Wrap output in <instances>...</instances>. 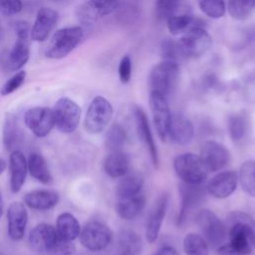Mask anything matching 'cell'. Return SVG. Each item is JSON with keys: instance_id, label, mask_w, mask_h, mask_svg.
<instances>
[{"instance_id": "43", "label": "cell", "mask_w": 255, "mask_h": 255, "mask_svg": "<svg viewBox=\"0 0 255 255\" xmlns=\"http://www.w3.org/2000/svg\"><path fill=\"white\" fill-rule=\"evenodd\" d=\"M22 7L21 0H0V11L7 16L19 13Z\"/></svg>"}, {"instance_id": "50", "label": "cell", "mask_w": 255, "mask_h": 255, "mask_svg": "<svg viewBox=\"0 0 255 255\" xmlns=\"http://www.w3.org/2000/svg\"><path fill=\"white\" fill-rule=\"evenodd\" d=\"M1 215H2V214H0V216H1Z\"/></svg>"}, {"instance_id": "1", "label": "cell", "mask_w": 255, "mask_h": 255, "mask_svg": "<svg viewBox=\"0 0 255 255\" xmlns=\"http://www.w3.org/2000/svg\"><path fill=\"white\" fill-rule=\"evenodd\" d=\"M225 226L229 241L216 249L219 255H247L255 249V221L251 216L233 211Z\"/></svg>"}, {"instance_id": "29", "label": "cell", "mask_w": 255, "mask_h": 255, "mask_svg": "<svg viewBox=\"0 0 255 255\" xmlns=\"http://www.w3.org/2000/svg\"><path fill=\"white\" fill-rule=\"evenodd\" d=\"M143 176L138 171H128L117 187V196L133 195L142 191Z\"/></svg>"}, {"instance_id": "45", "label": "cell", "mask_w": 255, "mask_h": 255, "mask_svg": "<svg viewBox=\"0 0 255 255\" xmlns=\"http://www.w3.org/2000/svg\"><path fill=\"white\" fill-rule=\"evenodd\" d=\"M247 97L250 102L255 103V83H250L247 86Z\"/></svg>"}, {"instance_id": "48", "label": "cell", "mask_w": 255, "mask_h": 255, "mask_svg": "<svg viewBox=\"0 0 255 255\" xmlns=\"http://www.w3.org/2000/svg\"><path fill=\"white\" fill-rule=\"evenodd\" d=\"M54 2H58V3H62V2H65L66 0H52Z\"/></svg>"}, {"instance_id": "18", "label": "cell", "mask_w": 255, "mask_h": 255, "mask_svg": "<svg viewBox=\"0 0 255 255\" xmlns=\"http://www.w3.org/2000/svg\"><path fill=\"white\" fill-rule=\"evenodd\" d=\"M132 114H133L139 139L144 143V145L148 149L151 161L156 166L158 164V152H157L156 144L153 139V135L148 124V119L144 111L137 106H134L132 108Z\"/></svg>"}, {"instance_id": "15", "label": "cell", "mask_w": 255, "mask_h": 255, "mask_svg": "<svg viewBox=\"0 0 255 255\" xmlns=\"http://www.w3.org/2000/svg\"><path fill=\"white\" fill-rule=\"evenodd\" d=\"M206 188L202 184H189L181 182L179 185L180 193V209L177 216V225L181 226L187 219L191 210L200 203L205 195Z\"/></svg>"}, {"instance_id": "42", "label": "cell", "mask_w": 255, "mask_h": 255, "mask_svg": "<svg viewBox=\"0 0 255 255\" xmlns=\"http://www.w3.org/2000/svg\"><path fill=\"white\" fill-rule=\"evenodd\" d=\"M131 77V60L129 56L126 55L121 59L119 65V78L123 84L129 82Z\"/></svg>"}, {"instance_id": "17", "label": "cell", "mask_w": 255, "mask_h": 255, "mask_svg": "<svg viewBox=\"0 0 255 255\" xmlns=\"http://www.w3.org/2000/svg\"><path fill=\"white\" fill-rule=\"evenodd\" d=\"M238 174L233 170L221 171L214 175L206 186V191L214 198L229 197L237 187Z\"/></svg>"}, {"instance_id": "13", "label": "cell", "mask_w": 255, "mask_h": 255, "mask_svg": "<svg viewBox=\"0 0 255 255\" xmlns=\"http://www.w3.org/2000/svg\"><path fill=\"white\" fill-rule=\"evenodd\" d=\"M17 40L9 54L7 66L11 71L21 69L28 61L30 49L28 44V34L30 32L29 25L26 22L20 21L16 24Z\"/></svg>"}, {"instance_id": "9", "label": "cell", "mask_w": 255, "mask_h": 255, "mask_svg": "<svg viewBox=\"0 0 255 255\" xmlns=\"http://www.w3.org/2000/svg\"><path fill=\"white\" fill-rule=\"evenodd\" d=\"M55 126L64 133H71L76 130L81 119L80 107L69 98H61L54 109Z\"/></svg>"}, {"instance_id": "21", "label": "cell", "mask_w": 255, "mask_h": 255, "mask_svg": "<svg viewBox=\"0 0 255 255\" xmlns=\"http://www.w3.org/2000/svg\"><path fill=\"white\" fill-rule=\"evenodd\" d=\"M193 133V125L186 116L180 113L171 115L168 139L177 144H186L192 139Z\"/></svg>"}, {"instance_id": "40", "label": "cell", "mask_w": 255, "mask_h": 255, "mask_svg": "<svg viewBox=\"0 0 255 255\" xmlns=\"http://www.w3.org/2000/svg\"><path fill=\"white\" fill-rule=\"evenodd\" d=\"M26 78V72L20 71L14 76H12L1 88V95L2 96H8L18 90L24 83Z\"/></svg>"}, {"instance_id": "23", "label": "cell", "mask_w": 255, "mask_h": 255, "mask_svg": "<svg viewBox=\"0 0 255 255\" xmlns=\"http://www.w3.org/2000/svg\"><path fill=\"white\" fill-rule=\"evenodd\" d=\"M9 170H10V188L12 192L16 193L22 188L27 171L28 164L24 154L20 150H13L9 159Z\"/></svg>"}, {"instance_id": "46", "label": "cell", "mask_w": 255, "mask_h": 255, "mask_svg": "<svg viewBox=\"0 0 255 255\" xmlns=\"http://www.w3.org/2000/svg\"><path fill=\"white\" fill-rule=\"evenodd\" d=\"M5 168H6V161L0 157V174L4 171Z\"/></svg>"}, {"instance_id": "38", "label": "cell", "mask_w": 255, "mask_h": 255, "mask_svg": "<svg viewBox=\"0 0 255 255\" xmlns=\"http://www.w3.org/2000/svg\"><path fill=\"white\" fill-rule=\"evenodd\" d=\"M127 139V132L123 126L114 124L106 134V145L110 150L121 149Z\"/></svg>"}, {"instance_id": "22", "label": "cell", "mask_w": 255, "mask_h": 255, "mask_svg": "<svg viewBox=\"0 0 255 255\" xmlns=\"http://www.w3.org/2000/svg\"><path fill=\"white\" fill-rule=\"evenodd\" d=\"M167 205H168V195L164 193L157 199L147 219L145 237L148 243H153L157 239L161 225H162V221L166 213Z\"/></svg>"}, {"instance_id": "20", "label": "cell", "mask_w": 255, "mask_h": 255, "mask_svg": "<svg viewBox=\"0 0 255 255\" xmlns=\"http://www.w3.org/2000/svg\"><path fill=\"white\" fill-rule=\"evenodd\" d=\"M58 22V13L52 8H41L31 29V38L34 41H44Z\"/></svg>"}, {"instance_id": "31", "label": "cell", "mask_w": 255, "mask_h": 255, "mask_svg": "<svg viewBox=\"0 0 255 255\" xmlns=\"http://www.w3.org/2000/svg\"><path fill=\"white\" fill-rule=\"evenodd\" d=\"M227 128L231 139L235 142L241 141L249 130V119L243 113L233 114L228 118Z\"/></svg>"}, {"instance_id": "3", "label": "cell", "mask_w": 255, "mask_h": 255, "mask_svg": "<svg viewBox=\"0 0 255 255\" xmlns=\"http://www.w3.org/2000/svg\"><path fill=\"white\" fill-rule=\"evenodd\" d=\"M83 34V29L78 26L58 30L47 45L46 57L50 59L65 58L80 44Z\"/></svg>"}, {"instance_id": "12", "label": "cell", "mask_w": 255, "mask_h": 255, "mask_svg": "<svg viewBox=\"0 0 255 255\" xmlns=\"http://www.w3.org/2000/svg\"><path fill=\"white\" fill-rule=\"evenodd\" d=\"M26 127L38 137H44L55 127V116L52 109L36 107L29 109L24 115Z\"/></svg>"}, {"instance_id": "5", "label": "cell", "mask_w": 255, "mask_h": 255, "mask_svg": "<svg viewBox=\"0 0 255 255\" xmlns=\"http://www.w3.org/2000/svg\"><path fill=\"white\" fill-rule=\"evenodd\" d=\"M195 222L208 246L217 249L225 243L227 228L213 211L201 209L195 215Z\"/></svg>"}, {"instance_id": "11", "label": "cell", "mask_w": 255, "mask_h": 255, "mask_svg": "<svg viewBox=\"0 0 255 255\" xmlns=\"http://www.w3.org/2000/svg\"><path fill=\"white\" fill-rule=\"evenodd\" d=\"M149 107L157 134L162 141H166L171 122V113L166 97L156 92H150Z\"/></svg>"}, {"instance_id": "19", "label": "cell", "mask_w": 255, "mask_h": 255, "mask_svg": "<svg viewBox=\"0 0 255 255\" xmlns=\"http://www.w3.org/2000/svg\"><path fill=\"white\" fill-rule=\"evenodd\" d=\"M8 234L11 239L18 241L24 237L28 222V213L23 203L13 202L7 210Z\"/></svg>"}, {"instance_id": "24", "label": "cell", "mask_w": 255, "mask_h": 255, "mask_svg": "<svg viewBox=\"0 0 255 255\" xmlns=\"http://www.w3.org/2000/svg\"><path fill=\"white\" fill-rule=\"evenodd\" d=\"M145 205V195L142 191L133 195L119 196L116 203L118 215L126 220L133 219L143 209Z\"/></svg>"}, {"instance_id": "4", "label": "cell", "mask_w": 255, "mask_h": 255, "mask_svg": "<svg viewBox=\"0 0 255 255\" xmlns=\"http://www.w3.org/2000/svg\"><path fill=\"white\" fill-rule=\"evenodd\" d=\"M173 167L182 182L189 184H202L208 175V169L200 156L191 152L178 154L174 158Z\"/></svg>"}, {"instance_id": "39", "label": "cell", "mask_w": 255, "mask_h": 255, "mask_svg": "<svg viewBox=\"0 0 255 255\" xmlns=\"http://www.w3.org/2000/svg\"><path fill=\"white\" fill-rule=\"evenodd\" d=\"M200 11L211 19H219L226 11L225 0H197Z\"/></svg>"}, {"instance_id": "30", "label": "cell", "mask_w": 255, "mask_h": 255, "mask_svg": "<svg viewBox=\"0 0 255 255\" xmlns=\"http://www.w3.org/2000/svg\"><path fill=\"white\" fill-rule=\"evenodd\" d=\"M28 170L38 181L47 184L52 181V175L48 168L45 158L37 152H32L28 158Z\"/></svg>"}, {"instance_id": "7", "label": "cell", "mask_w": 255, "mask_h": 255, "mask_svg": "<svg viewBox=\"0 0 255 255\" xmlns=\"http://www.w3.org/2000/svg\"><path fill=\"white\" fill-rule=\"evenodd\" d=\"M176 45L181 57L195 59L203 56L210 49L212 38L204 27H198L181 35Z\"/></svg>"}, {"instance_id": "10", "label": "cell", "mask_w": 255, "mask_h": 255, "mask_svg": "<svg viewBox=\"0 0 255 255\" xmlns=\"http://www.w3.org/2000/svg\"><path fill=\"white\" fill-rule=\"evenodd\" d=\"M113 239V232L100 221H90L80 232L82 245L90 251H101L109 246Z\"/></svg>"}, {"instance_id": "49", "label": "cell", "mask_w": 255, "mask_h": 255, "mask_svg": "<svg viewBox=\"0 0 255 255\" xmlns=\"http://www.w3.org/2000/svg\"><path fill=\"white\" fill-rule=\"evenodd\" d=\"M0 255H4V254H1V253H0Z\"/></svg>"}, {"instance_id": "33", "label": "cell", "mask_w": 255, "mask_h": 255, "mask_svg": "<svg viewBox=\"0 0 255 255\" xmlns=\"http://www.w3.org/2000/svg\"><path fill=\"white\" fill-rule=\"evenodd\" d=\"M238 181L241 184L242 189L249 196L255 197V161L246 160L244 161L238 173Z\"/></svg>"}, {"instance_id": "26", "label": "cell", "mask_w": 255, "mask_h": 255, "mask_svg": "<svg viewBox=\"0 0 255 255\" xmlns=\"http://www.w3.org/2000/svg\"><path fill=\"white\" fill-rule=\"evenodd\" d=\"M104 170L110 177H123L129 170L128 155L122 149L111 150L104 160Z\"/></svg>"}, {"instance_id": "2", "label": "cell", "mask_w": 255, "mask_h": 255, "mask_svg": "<svg viewBox=\"0 0 255 255\" xmlns=\"http://www.w3.org/2000/svg\"><path fill=\"white\" fill-rule=\"evenodd\" d=\"M29 243L34 251L47 255H73L76 251L73 241L61 237L56 227L47 223L34 227L30 232Z\"/></svg>"}, {"instance_id": "35", "label": "cell", "mask_w": 255, "mask_h": 255, "mask_svg": "<svg viewBox=\"0 0 255 255\" xmlns=\"http://www.w3.org/2000/svg\"><path fill=\"white\" fill-rule=\"evenodd\" d=\"M186 255H209V246L204 238L195 233H188L183 239Z\"/></svg>"}, {"instance_id": "8", "label": "cell", "mask_w": 255, "mask_h": 255, "mask_svg": "<svg viewBox=\"0 0 255 255\" xmlns=\"http://www.w3.org/2000/svg\"><path fill=\"white\" fill-rule=\"evenodd\" d=\"M113 117L111 103L102 96L95 97L85 117V128L89 133L96 134L103 131Z\"/></svg>"}, {"instance_id": "27", "label": "cell", "mask_w": 255, "mask_h": 255, "mask_svg": "<svg viewBox=\"0 0 255 255\" xmlns=\"http://www.w3.org/2000/svg\"><path fill=\"white\" fill-rule=\"evenodd\" d=\"M166 25L168 31L174 36L183 35L194 28L204 26L202 20L190 14H180L172 16L166 20Z\"/></svg>"}, {"instance_id": "14", "label": "cell", "mask_w": 255, "mask_h": 255, "mask_svg": "<svg viewBox=\"0 0 255 255\" xmlns=\"http://www.w3.org/2000/svg\"><path fill=\"white\" fill-rule=\"evenodd\" d=\"M118 4V0H89L78 8L77 16L83 24L90 25L112 14Z\"/></svg>"}, {"instance_id": "6", "label": "cell", "mask_w": 255, "mask_h": 255, "mask_svg": "<svg viewBox=\"0 0 255 255\" xmlns=\"http://www.w3.org/2000/svg\"><path fill=\"white\" fill-rule=\"evenodd\" d=\"M179 75L178 65L174 61L163 60L150 71L148 84L150 92L167 96L175 87Z\"/></svg>"}, {"instance_id": "47", "label": "cell", "mask_w": 255, "mask_h": 255, "mask_svg": "<svg viewBox=\"0 0 255 255\" xmlns=\"http://www.w3.org/2000/svg\"><path fill=\"white\" fill-rule=\"evenodd\" d=\"M2 211H3V200H2L1 193H0V214H2Z\"/></svg>"}, {"instance_id": "28", "label": "cell", "mask_w": 255, "mask_h": 255, "mask_svg": "<svg viewBox=\"0 0 255 255\" xmlns=\"http://www.w3.org/2000/svg\"><path fill=\"white\" fill-rule=\"evenodd\" d=\"M56 230L66 240H75L81 232V226L78 219L69 212L61 213L57 218Z\"/></svg>"}, {"instance_id": "37", "label": "cell", "mask_w": 255, "mask_h": 255, "mask_svg": "<svg viewBox=\"0 0 255 255\" xmlns=\"http://www.w3.org/2000/svg\"><path fill=\"white\" fill-rule=\"evenodd\" d=\"M121 248L125 255H138L141 250L140 237L133 231L128 230L121 234Z\"/></svg>"}, {"instance_id": "32", "label": "cell", "mask_w": 255, "mask_h": 255, "mask_svg": "<svg viewBox=\"0 0 255 255\" xmlns=\"http://www.w3.org/2000/svg\"><path fill=\"white\" fill-rule=\"evenodd\" d=\"M186 8L182 0H157L155 5L157 17L163 20L180 14H188Z\"/></svg>"}, {"instance_id": "44", "label": "cell", "mask_w": 255, "mask_h": 255, "mask_svg": "<svg viewBox=\"0 0 255 255\" xmlns=\"http://www.w3.org/2000/svg\"><path fill=\"white\" fill-rule=\"evenodd\" d=\"M157 255H180V254L171 246H164L159 250Z\"/></svg>"}, {"instance_id": "16", "label": "cell", "mask_w": 255, "mask_h": 255, "mask_svg": "<svg viewBox=\"0 0 255 255\" xmlns=\"http://www.w3.org/2000/svg\"><path fill=\"white\" fill-rule=\"evenodd\" d=\"M200 158L208 171H218L230 161L229 150L215 140L205 141L200 149Z\"/></svg>"}, {"instance_id": "34", "label": "cell", "mask_w": 255, "mask_h": 255, "mask_svg": "<svg viewBox=\"0 0 255 255\" xmlns=\"http://www.w3.org/2000/svg\"><path fill=\"white\" fill-rule=\"evenodd\" d=\"M255 9V0H228L227 11L235 20L247 19Z\"/></svg>"}, {"instance_id": "41", "label": "cell", "mask_w": 255, "mask_h": 255, "mask_svg": "<svg viewBox=\"0 0 255 255\" xmlns=\"http://www.w3.org/2000/svg\"><path fill=\"white\" fill-rule=\"evenodd\" d=\"M161 55L164 58V60H169V61H174L176 62V58L180 56L176 42L170 41V40H165L161 44Z\"/></svg>"}, {"instance_id": "36", "label": "cell", "mask_w": 255, "mask_h": 255, "mask_svg": "<svg viewBox=\"0 0 255 255\" xmlns=\"http://www.w3.org/2000/svg\"><path fill=\"white\" fill-rule=\"evenodd\" d=\"M18 140V128L16 118L13 114L8 113L4 119L3 125V143L7 150H15L14 147Z\"/></svg>"}, {"instance_id": "25", "label": "cell", "mask_w": 255, "mask_h": 255, "mask_svg": "<svg viewBox=\"0 0 255 255\" xmlns=\"http://www.w3.org/2000/svg\"><path fill=\"white\" fill-rule=\"evenodd\" d=\"M59 193L52 189H37L30 191L24 196V203L36 210H48L59 202Z\"/></svg>"}]
</instances>
